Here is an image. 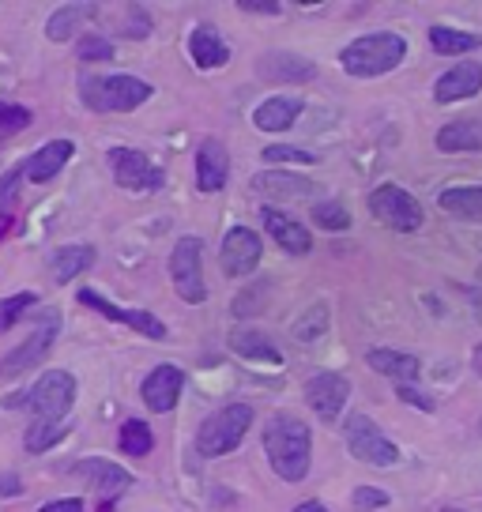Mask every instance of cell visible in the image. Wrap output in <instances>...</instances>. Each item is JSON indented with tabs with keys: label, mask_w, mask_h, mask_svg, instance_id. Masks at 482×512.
Returning <instances> with one entry per match:
<instances>
[{
	"label": "cell",
	"mask_w": 482,
	"mask_h": 512,
	"mask_svg": "<svg viewBox=\"0 0 482 512\" xmlns=\"http://www.w3.org/2000/svg\"><path fill=\"white\" fill-rule=\"evenodd\" d=\"M366 362H370L373 373H385V377H392L396 384L415 381V377H418V358H415V354H403V351H388V347H377V351L366 354Z\"/></svg>",
	"instance_id": "cell-25"
},
{
	"label": "cell",
	"mask_w": 482,
	"mask_h": 512,
	"mask_svg": "<svg viewBox=\"0 0 482 512\" xmlns=\"http://www.w3.org/2000/svg\"><path fill=\"white\" fill-rule=\"evenodd\" d=\"M80 95L95 113H129L151 98V83L136 76H91L83 80Z\"/></svg>",
	"instance_id": "cell-5"
},
{
	"label": "cell",
	"mask_w": 482,
	"mask_h": 512,
	"mask_svg": "<svg viewBox=\"0 0 482 512\" xmlns=\"http://www.w3.org/2000/svg\"><path fill=\"white\" fill-rule=\"evenodd\" d=\"M219 260H223L226 275H249L260 264V238L249 226L226 230L223 245H219Z\"/></svg>",
	"instance_id": "cell-14"
},
{
	"label": "cell",
	"mask_w": 482,
	"mask_h": 512,
	"mask_svg": "<svg viewBox=\"0 0 482 512\" xmlns=\"http://www.w3.org/2000/svg\"><path fill=\"white\" fill-rule=\"evenodd\" d=\"M31 305H34L31 290H19V294H12V298H4V302H0V332H8Z\"/></svg>",
	"instance_id": "cell-36"
},
{
	"label": "cell",
	"mask_w": 482,
	"mask_h": 512,
	"mask_svg": "<svg viewBox=\"0 0 482 512\" xmlns=\"http://www.w3.org/2000/svg\"><path fill=\"white\" fill-rule=\"evenodd\" d=\"M8 230H12V219H8V215H0V234H8Z\"/></svg>",
	"instance_id": "cell-49"
},
{
	"label": "cell",
	"mask_w": 482,
	"mask_h": 512,
	"mask_svg": "<svg viewBox=\"0 0 482 512\" xmlns=\"http://www.w3.org/2000/svg\"><path fill=\"white\" fill-rule=\"evenodd\" d=\"M181 388H185V377H181V369L177 366H155L151 373L144 377V403L155 411V415H166V411H174L177 400H181Z\"/></svg>",
	"instance_id": "cell-15"
},
{
	"label": "cell",
	"mask_w": 482,
	"mask_h": 512,
	"mask_svg": "<svg viewBox=\"0 0 482 512\" xmlns=\"http://www.w3.org/2000/svg\"><path fill=\"white\" fill-rule=\"evenodd\" d=\"M230 351L238 354V358H245V362H260V366H279L283 362L279 351L260 336L257 328H234L230 332Z\"/></svg>",
	"instance_id": "cell-24"
},
{
	"label": "cell",
	"mask_w": 482,
	"mask_h": 512,
	"mask_svg": "<svg viewBox=\"0 0 482 512\" xmlns=\"http://www.w3.org/2000/svg\"><path fill=\"white\" fill-rule=\"evenodd\" d=\"M347 400H351V381L339 373H317L306 381V403L309 411H317L321 422H339Z\"/></svg>",
	"instance_id": "cell-10"
},
{
	"label": "cell",
	"mask_w": 482,
	"mask_h": 512,
	"mask_svg": "<svg viewBox=\"0 0 482 512\" xmlns=\"http://www.w3.org/2000/svg\"><path fill=\"white\" fill-rule=\"evenodd\" d=\"M471 366H475V373L482 377V343L475 347V358H471Z\"/></svg>",
	"instance_id": "cell-48"
},
{
	"label": "cell",
	"mask_w": 482,
	"mask_h": 512,
	"mask_svg": "<svg viewBox=\"0 0 482 512\" xmlns=\"http://www.w3.org/2000/svg\"><path fill=\"white\" fill-rule=\"evenodd\" d=\"M110 166L121 189L140 192V189H159L162 185L159 166H151V159L140 155V151H132V147H110Z\"/></svg>",
	"instance_id": "cell-11"
},
{
	"label": "cell",
	"mask_w": 482,
	"mask_h": 512,
	"mask_svg": "<svg viewBox=\"0 0 482 512\" xmlns=\"http://www.w3.org/2000/svg\"><path fill=\"white\" fill-rule=\"evenodd\" d=\"M72 151H76L72 140H53V144H46L42 151H34L31 159L23 162V177L34 181V185H46V181H53V177L65 170V162L72 159Z\"/></svg>",
	"instance_id": "cell-19"
},
{
	"label": "cell",
	"mask_w": 482,
	"mask_h": 512,
	"mask_svg": "<svg viewBox=\"0 0 482 512\" xmlns=\"http://www.w3.org/2000/svg\"><path fill=\"white\" fill-rule=\"evenodd\" d=\"M19 189H23V166H16V170H8V174L0 177V215L12 219V211L19 204Z\"/></svg>",
	"instance_id": "cell-37"
},
{
	"label": "cell",
	"mask_w": 482,
	"mask_h": 512,
	"mask_svg": "<svg viewBox=\"0 0 482 512\" xmlns=\"http://www.w3.org/2000/svg\"><path fill=\"white\" fill-rule=\"evenodd\" d=\"M76 57H80V61H110L113 42L110 38H102V34H87V38L76 42Z\"/></svg>",
	"instance_id": "cell-39"
},
{
	"label": "cell",
	"mask_w": 482,
	"mask_h": 512,
	"mask_svg": "<svg viewBox=\"0 0 482 512\" xmlns=\"http://www.w3.org/2000/svg\"><path fill=\"white\" fill-rule=\"evenodd\" d=\"M238 8L249 16H279L283 12V4H272V0H241Z\"/></svg>",
	"instance_id": "cell-44"
},
{
	"label": "cell",
	"mask_w": 482,
	"mask_h": 512,
	"mask_svg": "<svg viewBox=\"0 0 482 512\" xmlns=\"http://www.w3.org/2000/svg\"><path fill=\"white\" fill-rule=\"evenodd\" d=\"M479 91H482V64L479 61H460L456 68H449V72L434 83V98L441 102V106L475 98Z\"/></svg>",
	"instance_id": "cell-17"
},
{
	"label": "cell",
	"mask_w": 482,
	"mask_h": 512,
	"mask_svg": "<svg viewBox=\"0 0 482 512\" xmlns=\"http://www.w3.org/2000/svg\"><path fill=\"white\" fill-rule=\"evenodd\" d=\"M121 16H125V23H121L117 31L125 34V38H136V42H140V38L151 34V16H147L140 4H125V8H121Z\"/></svg>",
	"instance_id": "cell-35"
},
{
	"label": "cell",
	"mask_w": 482,
	"mask_h": 512,
	"mask_svg": "<svg viewBox=\"0 0 482 512\" xmlns=\"http://www.w3.org/2000/svg\"><path fill=\"white\" fill-rule=\"evenodd\" d=\"M117 448L125 452V456H147L151 448H155V437H151V426L140 422V418H129L121 433H117Z\"/></svg>",
	"instance_id": "cell-31"
},
{
	"label": "cell",
	"mask_w": 482,
	"mask_h": 512,
	"mask_svg": "<svg viewBox=\"0 0 482 512\" xmlns=\"http://www.w3.org/2000/svg\"><path fill=\"white\" fill-rule=\"evenodd\" d=\"M430 46H434L441 57H460V53L479 49V34L452 31V27H430Z\"/></svg>",
	"instance_id": "cell-30"
},
{
	"label": "cell",
	"mask_w": 482,
	"mask_h": 512,
	"mask_svg": "<svg viewBox=\"0 0 482 512\" xmlns=\"http://www.w3.org/2000/svg\"><path fill=\"white\" fill-rule=\"evenodd\" d=\"M347 448L354 452V460H362V464H370V467L400 464V448L377 430V422H373L370 415L347 418Z\"/></svg>",
	"instance_id": "cell-8"
},
{
	"label": "cell",
	"mask_w": 482,
	"mask_h": 512,
	"mask_svg": "<svg viewBox=\"0 0 482 512\" xmlns=\"http://www.w3.org/2000/svg\"><path fill=\"white\" fill-rule=\"evenodd\" d=\"M403 57H407V42L392 31L362 34L358 42H351V46L339 53V61H343V68H347V76H362V80L385 76V72H392V68L403 61Z\"/></svg>",
	"instance_id": "cell-2"
},
{
	"label": "cell",
	"mask_w": 482,
	"mask_h": 512,
	"mask_svg": "<svg viewBox=\"0 0 482 512\" xmlns=\"http://www.w3.org/2000/svg\"><path fill=\"white\" fill-rule=\"evenodd\" d=\"M385 505H388V494L377 490V486H358L354 490V509L370 512V509H385Z\"/></svg>",
	"instance_id": "cell-42"
},
{
	"label": "cell",
	"mask_w": 482,
	"mask_h": 512,
	"mask_svg": "<svg viewBox=\"0 0 482 512\" xmlns=\"http://www.w3.org/2000/svg\"><path fill=\"white\" fill-rule=\"evenodd\" d=\"M95 12H98L95 4H65V8H57L46 23V38L49 42H68V38H76L80 19L95 16Z\"/></svg>",
	"instance_id": "cell-28"
},
{
	"label": "cell",
	"mask_w": 482,
	"mask_h": 512,
	"mask_svg": "<svg viewBox=\"0 0 482 512\" xmlns=\"http://www.w3.org/2000/svg\"><path fill=\"white\" fill-rule=\"evenodd\" d=\"M87 309H95V313H102L106 320H117V324H129L132 332H140V336L147 339H166V324H162L159 317H151V313H144V309H117L113 302H106L98 290L83 287L80 294H76Z\"/></svg>",
	"instance_id": "cell-12"
},
{
	"label": "cell",
	"mask_w": 482,
	"mask_h": 512,
	"mask_svg": "<svg viewBox=\"0 0 482 512\" xmlns=\"http://www.w3.org/2000/svg\"><path fill=\"white\" fill-rule=\"evenodd\" d=\"M437 151L445 155H460V151H482V121L467 117V121H449L437 132Z\"/></svg>",
	"instance_id": "cell-23"
},
{
	"label": "cell",
	"mask_w": 482,
	"mask_h": 512,
	"mask_svg": "<svg viewBox=\"0 0 482 512\" xmlns=\"http://www.w3.org/2000/svg\"><path fill=\"white\" fill-rule=\"evenodd\" d=\"M294 512H332V509H324L321 501H302V505H298Z\"/></svg>",
	"instance_id": "cell-47"
},
{
	"label": "cell",
	"mask_w": 482,
	"mask_h": 512,
	"mask_svg": "<svg viewBox=\"0 0 482 512\" xmlns=\"http://www.w3.org/2000/svg\"><path fill=\"white\" fill-rule=\"evenodd\" d=\"M309 215H313V223L321 226V230H332V234L351 226V211L343 208L339 200H317V204L309 208Z\"/></svg>",
	"instance_id": "cell-33"
},
{
	"label": "cell",
	"mask_w": 482,
	"mask_h": 512,
	"mask_svg": "<svg viewBox=\"0 0 482 512\" xmlns=\"http://www.w3.org/2000/svg\"><path fill=\"white\" fill-rule=\"evenodd\" d=\"M264 452L279 479L302 482L313 464V437L309 426L294 415H272L264 422Z\"/></svg>",
	"instance_id": "cell-1"
},
{
	"label": "cell",
	"mask_w": 482,
	"mask_h": 512,
	"mask_svg": "<svg viewBox=\"0 0 482 512\" xmlns=\"http://www.w3.org/2000/svg\"><path fill=\"white\" fill-rule=\"evenodd\" d=\"M38 512H83V501H76V497H61V501H49V505H42Z\"/></svg>",
	"instance_id": "cell-46"
},
{
	"label": "cell",
	"mask_w": 482,
	"mask_h": 512,
	"mask_svg": "<svg viewBox=\"0 0 482 512\" xmlns=\"http://www.w3.org/2000/svg\"><path fill=\"white\" fill-rule=\"evenodd\" d=\"M268 290H272V283H257V287L241 290L238 302H234V313H238V317H253V313H264V305H268Z\"/></svg>",
	"instance_id": "cell-38"
},
{
	"label": "cell",
	"mask_w": 482,
	"mask_h": 512,
	"mask_svg": "<svg viewBox=\"0 0 482 512\" xmlns=\"http://www.w3.org/2000/svg\"><path fill=\"white\" fill-rule=\"evenodd\" d=\"M264 162H294V166H313L317 162V155H309V151H302V147H287V144H272L264 147Z\"/></svg>",
	"instance_id": "cell-40"
},
{
	"label": "cell",
	"mask_w": 482,
	"mask_h": 512,
	"mask_svg": "<svg viewBox=\"0 0 482 512\" xmlns=\"http://www.w3.org/2000/svg\"><path fill=\"white\" fill-rule=\"evenodd\" d=\"M87 268H95V249L91 245H65V249L53 253V279L57 283H72Z\"/></svg>",
	"instance_id": "cell-26"
},
{
	"label": "cell",
	"mask_w": 482,
	"mask_h": 512,
	"mask_svg": "<svg viewBox=\"0 0 482 512\" xmlns=\"http://www.w3.org/2000/svg\"><path fill=\"white\" fill-rule=\"evenodd\" d=\"M253 189L264 192V196H313L317 192V185L313 181H306V177H290V174H260L257 181H253Z\"/></svg>",
	"instance_id": "cell-29"
},
{
	"label": "cell",
	"mask_w": 482,
	"mask_h": 512,
	"mask_svg": "<svg viewBox=\"0 0 482 512\" xmlns=\"http://www.w3.org/2000/svg\"><path fill=\"white\" fill-rule=\"evenodd\" d=\"M449 512H456V509H449Z\"/></svg>",
	"instance_id": "cell-50"
},
{
	"label": "cell",
	"mask_w": 482,
	"mask_h": 512,
	"mask_svg": "<svg viewBox=\"0 0 482 512\" xmlns=\"http://www.w3.org/2000/svg\"><path fill=\"white\" fill-rule=\"evenodd\" d=\"M72 471V479H80L83 486H91L102 494V501H110L113 494H121V490H129L132 486V475L125 471L121 464H113V460H76V464L68 467Z\"/></svg>",
	"instance_id": "cell-13"
},
{
	"label": "cell",
	"mask_w": 482,
	"mask_h": 512,
	"mask_svg": "<svg viewBox=\"0 0 482 512\" xmlns=\"http://www.w3.org/2000/svg\"><path fill=\"white\" fill-rule=\"evenodd\" d=\"M437 204L456 219H482V189L479 185H456L437 196Z\"/></svg>",
	"instance_id": "cell-27"
},
{
	"label": "cell",
	"mask_w": 482,
	"mask_h": 512,
	"mask_svg": "<svg viewBox=\"0 0 482 512\" xmlns=\"http://www.w3.org/2000/svg\"><path fill=\"white\" fill-rule=\"evenodd\" d=\"M57 332H61V313H57V309H46L42 320L34 324L31 336L0 358V377H19V373H27V369L38 366V362L46 358L49 347H53Z\"/></svg>",
	"instance_id": "cell-7"
},
{
	"label": "cell",
	"mask_w": 482,
	"mask_h": 512,
	"mask_svg": "<svg viewBox=\"0 0 482 512\" xmlns=\"http://www.w3.org/2000/svg\"><path fill=\"white\" fill-rule=\"evenodd\" d=\"M230 177V155L219 140H204L196 147V189L200 192H219Z\"/></svg>",
	"instance_id": "cell-18"
},
{
	"label": "cell",
	"mask_w": 482,
	"mask_h": 512,
	"mask_svg": "<svg viewBox=\"0 0 482 512\" xmlns=\"http://www.w3.org/2000/svg\"><path fill=\"white\" fill-rule=\"evenodd\" d=\"M189 53H193V64L196 68H223L230 61V46H226L219 31H215V23H200L189 38Z\"/></svg>",
	"instance_id": "cell-22"
},
{
	"label": "cell",
	"mask_w": 482,
	"mask_h": 512,
	"mask_svg": "<svg viewBox=\"0 0 482 512\" xmlns=\"http://www.w3.org/2000/svg\"><path fill=\"white\" fill-rule=\"evenodd\" d=\"M253 407L249 403H230L223 411H215L211 418H204V426L196 430V452L200 456H226L241 445V437L253 426Z\"/></svg>",
	"instance_id": "cell-4"
},
{
	"label": "cell",
	"mask_w": 482,
	"mask_h": 512,
	"mask_svg": "<svg viewBox=\"0 0 482 512\" xmlns=\"http://www.w3.org/2000/svg\"><path fill=\"white\" fill-rule=\"evenodd\" d=\"M396 396H400L403 403H415L418 411H434V407H437V403L430 400V396H422V392H418V384H415V381L396 384Z\"/></svg>",
	"instance_id": "cell-43"
},
{
	"label": "cell",
	"mask_w": 482,
	"mask_h": 512,
	"mask_svg": "<svg viewBox=\"0 0 482 512\" xmlns=\"http://www.w3.org/2000/svg\"><path fill=\"white\" fill-rule=\"evenodd\" d=\"M23 494V482L12 471H0V497H19Z\"/></svg>",
	"instance_id": "cell-45"
},
{
	"label": "cell",
	"mask_w": 482,
	"mask_h": 512,
	"mask_svg": "<svg viewBox=\"0 0 482 512\" xmlns=\"http://www.w3.org/2000/svg\"><path fill=\"white\" fill-rule=\"evenodd\" d=\"M324 332H328V305L324 302L309 305L306 313L294 320V328H290V336L298 339V343H317Z\"/></svg>",
	"instance_id": "cell-32"
},
{
	"label": "cell",
	"mask_w": 482,
	"mask_h": 512,
	"mask_svg": "<svg viewBox=\"0 0 482 512\" xmlns=\"http://www.w3.org/2000/svg\"><path fill=\"white\" fill-rule=\"evenodd\" d=\"M257 76L264 83H309L317 80V64L298 53H264L257 61Z\"/></svg>",
	"instance_id": "cell-16"
},
{
	"label": "cell",
	"mask_w": 482,
	"mask_h": 512,
	"mask_svg": "<svg viewBox=\"0 0 482 512\" xmlns=\"http://www.w3.org/2000/svg\"><path fill=\"white\" fill-rule=\"evenodd\" d=\"M264 230H268L290 256H306L309 249H313V238H309L306 226L298 223V219H290V215H283V211H275V208L264 211Z\"/></svg>",
	"instance_id": "cell-20"
},
{
	"label": "cell",
	"mask_w": 482,
	"mask_h": 512,
	"mask_svg": "<svg viewBox=\"0 0 482 512\" xmlns=\"http://www.w3.org/2000/svg\"><path fill=\"white\" fill-rule=\"evenodd\" d=\"M200 256H204V245H200V238H193V234L177 238L174 253H170V279H174V290H177V298L189 305H200L208 298Z\"/></svg>",
	"instance_id": "cell-6"
},
{
	"label": "cell",
	"mask_w": 482,
	"mask_h": 512,
	"mask_svg": "<svg viewBox=\"0 0 482 512\" xmlns=\"http://www.w3.org/2000/svg\"><path fill=\"white\" fill-rule=\"evenodd\" d=\"M298 117H302V98L275 95V98H268V102H260V106H257V113H253V125L264 128V132H287Z\"/></svg>",
	"instance_id": "cell-21"
},
{
	"label": "cell",
	"mask_w": 482,
	"mask_h": 512,
	"mask_svg": "<svg viewBox=\"0 0 482 512\" xmlns=\"http://www.w3.org/2000/svg\"><path fill=\"white\" fill-rule=\"evenodd\" d=\"M370 215L377 219V223L400 230V234H415L418 226H422V208H418V200L411 196V192H403L400 185H381V189H373Z\"/></svg>",
	"instance_id": "cell-9"
},
{
	"label": "cell",
	"mask_w": 482,
	"mask_h": 512,
	"mask_svg": "<svg viewBox=\"0 0 482 512\" xmlns=\"http://www.w3.org/2000/svg\"><path fill=\"white\" fill-rule=\"evenodd\" d=\"M65 433H68L65 422H34L31 430H27V437H23V445H27L31 456H38V452H46V448L57 445Z\"/></svg>",
	"instance_id": "cell-34"
},
{
	"label": "cell",
	"mask_w": 482,
	"mask_h": 512,
	"mask_svg": "<svg viewBox=\"0 0 482 512\" xmlns=\"http://www.w3.org/2000/svg\"><path fill=\"white\" fill-rule=\"evenodd\" d=\"M31 121V110H23V106H0V136L23 132V128H31Z\"/></svg>",
	"instance_id": "cell-41"
},
{
	"label": "cell",
	"mask_w": 482,
	"mask_h": 512,
	"mask_svg": "<svg viewBox=\"0 0 482 512\" xmlns=\"http://www.w3.org/2000/svg\"><path fill=\"white\" fill-rule=\"evenodd\" d=\"M72 403H76V381H72V373L49 369L27 396L4 400V407H27L34 415V422H65Z\"/></svg>",
	"instance_id": "cell-3"
}]
</instances>
